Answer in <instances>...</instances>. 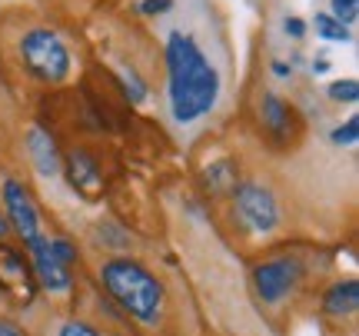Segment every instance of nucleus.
Listing matches in <instances>:
<instances>
[{"label": "nucleus", "instance_id": "nucleus-1", "mask_svg": "<svg viewBox=\"0 0 359 336\" xmlns=\"http://www.w3.org/2000/svg\"><path fill=\"white\" fill-rule=\"evenodd\" d=\"M167 74L170 110L177 123H193L213 110L219 97V74L203 57L200 43L183 30H173L167 37Z\"/></svg>", "mask_w": 359, "mask_h": 336}, {"label": "nucleus", "instance_id": "nucleus-2", "mask_svg": "<svg viewBox=\"0 0 359 336\" xmlns=\"http://www.w3.org/2000/svg\"><path fill=\"white\" fill-rule=\"evenodd\" d=\"M100 283L110 293V300L120 303V310L130 313L137 323L156 326L163 320V303H167V290L150 273L140 260L114 257L100 267Z\"/></svg>", "mask_w": 359, "mask_h": 336}, {"label": "nucleus", "instance_id": "nucleus-3", "mask_svg": "<svg viewBox=\"0 0 359 336\" xmlns=\"http://www.w3.org/2000/svg\"><path fill=\"white\" fill-rule=\"evenodd\" d=\"M17 60L40 83H64L74 70L70 47L53 27H30L17 40Z\"/></svg>", "mask_w": 359, "mask_h": 336}, {"label": "nucleus", "instance_id": "nucleus-4", "mask_svg": "<svg viewBox=\"0 0 359 336\" xmlns=\"http://www.w3.org/2000/svg\"><path fill=\"white\" fill-rule=\"evenodd\" d=\"M233 210H236V220L243 223V230L266 236L280 227V203L269 187L257 180H246L233 190Z\"/></svg>", "mask_w": 359, "mask_h": 336}, {"label": "nucleus", "instance_id": "nucleus-5", "mask_svg": "<svg viewBox=\"0 0 359 336\" xmlns=\"http://www.w3.org/2000/svg\"><path fill=\"white\" fill-rule=\"evenodd\" d=\"M299 280H303V263L293 257L266 260L253 270V290L263 303H280L299 286Z\"/></svg>", "mask_w": 359, "mask_h": 336}, {"label": "nucleus", "instance_id": "nucleus-6", "mask_svg": "<svg viewBox=\"0 0 359 336\" xmlns=\"http://www.w3.org/2000/svg\"><path fill=\"white\" fill-rule=\"evenodd\" d=\"M0 293H7L17 303H30L37 297V276L34 267L20 257V250L0 243Z\"/></svg>", "mask_w": 359, "mask_h": 336}, {"label": "nucleus", "instance_id": "nucleus-7", "mask_svg": "<svg viewBox=\"0 0 359 336\" xmlns=\"http://www.w3.org/2000/svg\"><path fill=\"white\" fill-rule=\"evenodd\" d=\"M4 217H7V223L17 230V236L27 246L40 236L37 210H34V200H30V194L24 190L20 180H4Z\"/></svg>", "mask_w": 359, "mask_h": 336}, {"label": "nucleus", "instance_id": "nucleus-8", "mask_svg": "<svg viewBox=\"0 0 359 336\" xmlns=\"http://www.w3.org/2000/svg\"><path fill=\"white\" fill-rule=\"evenodd\" d=\"M30 253H34V276L40 280V286H43L47 293H67V290L74 286V270L53 257L50 236L40 233L37 240L30 243Z\"/></svg>", "mask_w": 359, "mask_h": 336}, {"label": "nucleus", "instance_id": "nucleus-9", "mask_svg": "<svg viewBox=\"0 0 359 336\" xmlns=\"http://www.w3.org/2000/svg\"><path fill=\"white\" fill-rule=\"evenodd\" d=\"M67 180H70V187H74L77 194L87 196V200H93L103 187L100 167H97V160H93L87 150H70V154H67Z\"/></svg>", "mask_w": 359, "mask_h": 336}, {"label": "nucleus", "instance_id": "nucleus-10", "mask_svg": "<svg viewBox=\"0 0 359 336\" xmlns=\"http://www.w3.org/2000/svg\"><path fill=\"white\" fill-rule=\"evenodd\" d=\"M27 154L34 160L40 177H53L60 170V154H57V143L43 127H34L27 133Z\"/></svg>", "mask_w": 359, "mask_h": 336}, {"label": "nucleus", "instance_id": "nucleus-11", "mask_svg": "<svg viewBox=\"0 0 359 336\" xmlns=\"http://www.w3.org/2000/svg\"><path fill=\"white\" fill-rule=\"evenodd\" d=\"M259 114H263V127L273 137H290V130H293V107L286 104L280 93H269V90L263 93Z\"/></svg>", "mask_w": 359, "mask_h": 336}, {"label": "nucleus", "instance_id": "nucleus-12", "mask_svg": "<svg viewBox=\"0 0 359 336\" xmlns=\"http://www.w3.org/2000/svg\"><path fill=\"white\" fill-rule=\"evenodd\" d=\"M323 310L330 313L333 320L356 316V310H359V286H356V280H346V283L330 286V290H326V300H323Z\"/></svg>", "mask_w": 359, "mask_h": 336}, {"label": "nucleus", "instance_id": "nucleus-13", "mask_svg": "<svg viewBox=\"0 0 359 336\" xmlns=\"http://www.w3.org/2000/svg\"><path fill=\"white\" fill-rule=\"evenodd\" d=\"M313 30H316V37L333 40V43H346V40L353 37V34H349V27L339 24L333 13H316V17H313Z\"/></svg>", "mask_w": 359, "mask_h": 336}, {"label": "nucleus", "instance_id": "nucleus-14", "mask_svg": "<svg viewBox=\"0 0 359 336\" xmlns=\"http://www.w3.org/2000/svg\"><path fill=\"white\" fill-rule=\"evenodd\" d=\"M206 187H213V190H236V170L223 160V163H217V167H210V173H206Z\"/></svg>", "mask_w": 359, "mask_h": 336}, {"label": "nucleus", "instance_id": "nucleus-15", "mask_svg": "<svg viewBox=\"0 0 359 336\" xmlns=\"http://www.w3.org/2000/svg\"><path fill=\"white\" fill-rule=\"evenodd\" d=\"M326 93H330V100H336V104H356L359 100V83L353 77L333 80V83L326 87Z\"/></svg>", "mask_w": 359, "mask_h": 336}, {"label": "nucleus", "instance_id": "nucleus-16", "mask_svg": "<svg viewBox=\"0 0 359 336\" xmlns=\"http://www.w3.org/2000/svg\"><path fill=\"white\" fill-rule=\"evenodd\" d=\"M123 90H127L130 104H143V100H147V83H143V77L133 70V67L123 70Z\"/></svg>", "mask_w": 359, "mask_h": 336}, {"label": "nucleus", "instance_id": "nucleus-17", "mask_svg": "<svg viewBox=\"0 0 359 336\" xmlns=\"http://www.w3.org/2000/svg\"><path fill=\"white\" fill-rule=\"evenodd\" d=\"M359 140V116H349L346 123H339L333 130V143L336 147H353Z\"/></svg>", "mask_w": 359, "mask_h": 336}, {"label": "nucleus", "instance_id": "nucleus-18", "mask_svg": "<svg viewBox=\"0 0 359 336\" xmlns=\"http://www.w3.org/2000/svg\"><path fill=\"white\" fill-rule=\"evenodd\" d=\"M333 4V17L343 27L356 24V13H359V0H330Z\"/></svg>", "mask_w": 359, "mask_h": 336}, {"label": "nucleus", "instance_id": "nucleus-19", "mask_svg": "<svg viewBox=\"0 0 359 336\" xmlns=\"http://www.w3.org/2000/svg\"><path fill=\"white\" fill-rule=\"evenodd\" d=\"M50 250H53V257L60 260V263H64V267H70V270H74V263H77V246L70 243V240H50Z\"/></svg>", "mask_w": 359, "mask_h": 336}, {"label": "nucleus", "instance_id": "nucleus-20", "mask_svg": "<svg viewBox=\"0 0 359 336\" xmlns=\"http://www.w3.org/2000/svg\"><path fill=\"white\" fill-rule=\"evenodd\" d=\"M57 336H100V330L90 326L87 320H67V323L57 330Z\"/></svg>", "mask_w": 359, "mask_h": 336}, {"label": "nucleus", "instance_id": "nucleus-21", "mask_svg": "<svg viewBox=\"0 0 359 336\" xmlns=\"http://www.w3.org/2000/svg\"><path fill=\"white\" fill-rule=\"evenodd\" d=\"M283 30H286V37L299 40L306 34V20H303V17H286V20H283Z\"/></svg>", "mask_w": 359, "mask_h": 336}, {"label": "nucleus", "instance_id": "nucleus-22", "mask_svg": "<svg viewBox=\"0 0 359 336\" xmlns=\"http://www.w3.org/2000/svg\"><path fill=\"white\" fill-rule=\"evenodd\" d=\"M173 7V0H140V13L154 17V13H167Z\"/></svg>", "mask_w": 359, "mask_h": 336}, {"label": "nucleus", "instance_id": "nucleus-23", "mask_svg": "<svg viewBox=\"0 0 359 336\" xmlns=\"http://www.w3.org/2000/svg\"><path fill=\"white\" fill-rule=\"evenodd\" d=\"M0 336H24V330H20L17 323H11V320H4V316H0Z\"/></svg>", "mask_w": 359, "mask_h": 336}, {"label": "nucleus", "instance_id": "nucleus-24", "mask_svg": "<svg viewBox=\"0 0 359 336\" xmlns=\"http://www.w3.org/2000/svg\"><path fill=\"white\" fill-rule=\"evenodd\" d=\"M269 67H273V74H276V77H283V80H286V77H293V67H290V64H283V60H273Z\"/></svg>", "mask_w": 359, "mask_h": 336}, {"label": "nucleus", "instance_id": "nucleus-25", "mask_svg": "<svg viewBox=\"0 0 359 336\" xmlns=\"http://www.w3.org/2000/svg\"><path fill=\"white\" fill-rule=\"evenodd\" d=\"M313 74H330V60H313Z\"/></svg>", "mask_w": 359, "mask_h": 336}, {"label": "nucleus", "instance_id": "nucleus-26", "mask_svg": "<svg viewBox=\"0 0 359 336\" xmlns=\"http://www.w3.org/2000/svg\"><path fill=\"white\" fill-rule=\"evenodd\" d=\"M7 227H11V223H7V217H4V210H0V243H4V236H7Z\"/></svg>", "mask_w": 359, "mask_h": 336}]
</instances>
